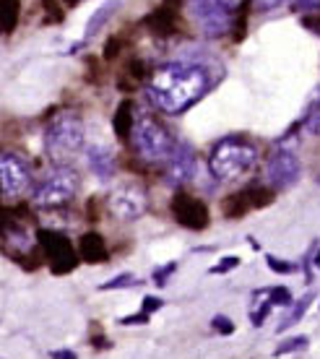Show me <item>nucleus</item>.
Instances as JSON below:
<instances>
[{
  "instance_id": "2eb2a0df",
  "label": "nucleus",
  "mask_w": 320,
  "mask_h": 359,
  "mask_svg": "<svg viewBox=\"0 0 320 359\" xmlns=\"http://www.w3.org/2000/svg\"><path fill=\"white\" fill-rule=\"evenodd\" d=\"M274 297H271V289H260L253 294V305H250V323L260 328V325L266 323L268 313L274 310Z\"/></svg>"
},
{
  "instance_id": "dca6fc26",
  "label": "nucleus",
  "mask_w": 320,
  "mask_h": 359,
  "mask_svg": "<svg viewBox=\"0 0 320 359\" xmlns=\"http://www.w3.org/2000/svg\"><path fill=\"white\" fill-rule=\"evenodd\" d=\"M112 126H115V133L120 135V138H128V135L133 133L135 117H133V107H131V102H123V104L117 107Z\"/></svg>"
},
{
  "instance_id": "473e14b6",
  "label": "nucleus",
  "mask_w": 320,
  "mask_h": 359,
  "mask_svg": "<svg viewBox=\"0 0 320 359\" xmlns=\"http://www.w3.org/2000/svg\"><path fill=\"white\" fill-rule=\"evenodd\" d=\"M180 3H182V0H167V6H169V8H175V6H180Z\"/></svg>"
},
{
  "instance_id": "b1692460",
  "label": "nucleus",
  "mask_w": 320,
  "mask_h": 359,
  "mask_svg": "<svg viewBox=\"0 0 320 359\" xmlns=\"http://www.w3.org/2000/svg\"><path fill=\"white\" fill-rule=\"evenodd\" d=\"M237 266H240V258H237V255H224L222 263H216L213 269H208V273H227V271L237 269Z\"/></svg>"
},
{
  "instance_id": "6ab92c4d",
  "label": "nucleus",
  "mask_w": 320,
  "mask_h": 359,
  "mask_svg": "<svg viewBox=\"0 0 320 359\" xmlns=\"http://www.w3.org/2000/svg\"><path fill=\"white\" fill-rule=\"evenodd\" d=\"M81 250L86 255V261H91V263H97L105 258V243H102L99 234H86V237L81 240Z\"/></svg>"
},
{
  "instance_id": "9d476101",
  "label": "nucleus",
  "mask_w": 320,
  "mask_h": 359,
  "mask_svg": "<svg viewBox=\"0 0 320 359\" xmlns=\"http://www.w3.org/2000/svg\"><path fill=\"white\" fill-rule=\"evenodd\" d=\"M196 177V154H193V146L187 141H178L175 144V151L169 154L167 159V180L169 188H182L185 182Z\"/></svg>"
},
{
  "instance_id": "f257e3e1",
  "label": "nucleus",
  "mask_w": 320,
  "mask_h": 359,
  "mask_svg": "<svg viewBox=\"0 0 320 359\" xmlns=\"http://www.w3.org/2000/svg\"><path fill=\"white\" fill-rule=\"evenodd\" d=\"M216 76L208 63L201 60H172L159 65L146 83V97L167 115H182L198 104L216 86Z\"/></svg>"
},
{
  "instance_id": "a878e982",
  "label": "nucleus",
  "mask_w": 320,
  "mask_h": 359,
  "mask_svg": "<svg viewBox=\"0 0 320 359\" xmlns=\"http://www.w3.org/2000/svg\"><path fill=\"white\" fill-rule=\"evenodd\" d=\"M213 325V331L216 333H222V336H229V333H234V323H232L229 318H224V315H216L211 320Z\"/></svg>"
},
{
  "instance_id": "423d86ee",
  "label": "nucleus",
  "mask_w": 320,
  "mask_h": 359,
  "mask_svg": "<svg viewBox=\"0 0 320 359\" xmlns=\"http://www.w3.org/2000/svg\"><path fill=\"white\" fill-rule=\"evenodd\" d=\"M79 188L81 180L71 167H55L45 180H39L32 198L39 208H60L65 203H71Z\"/></svg>"
},
{
  "instance_id": "0eeeda50",
  "label": "nucleus",
  "mask_w": 320,
  "mask_h": 359,
  "mask_svg": "<svg viewBox=\"0 0 320 359\" xmlns=\"http://www.w3.org/2000/svg\"><path fill=\"white\" fill-rule=\"evenodd\" d=\"M107 206L120 222H135V219H141L149 211V193L138 182H125V185H120V188L109 193Z\"/></svg>"
},
{
  "instance_id": "393cba45",
  "label": "nucleus",
  "mask_w": 320,
  "mask_h": 359,
  "mask_svg": "<svg viewBox=\"0 0 320 359\" xmlns=\"http://www.w3.org/2000/svg\"><path fill=\"white\" fill-rule=\"evenodd\" d=\"M266 263H268V269L276 271V273H292V271H297L294 263H286V261H281V258H274V255H268Z\"/></svg>"
},
{
  "instance_id": "5701e85b",
  "label": "nucleus",
  "mask_w": 320,
  "mask_h": 359,
  "mask_svg": "<svg viewBox=\"0 0 320 359\" xmlns=\"http://www.w3.org/2000/svg\"><path fill=\"white\" fill-rule=\"evenodd\" d=\"M307 349V336H294V339H286L284 344L276 346V357H284V354H294V351Z\"/></svg>"
},
{
  "instance_id": "1a4fd4ad",
  "label": "nucleus",
  "mask_w": 320,
  "mask_h": 359,
  "mask_svg": "<svg viewBox=\"0 0 320 359\" xmlns=\"http://www.w3.org/2000/svg\"><path fill=\"white\" fill-rule=\"evenodd\" d=\"M0 185H3V196L8 198L24 196L32 188V170L18 154H3V159H0Z\"/></svg>"
},
{
  "instance_id": "20e7f679",
  "label": "nucleus",
  "mask_w": 320,
  "mask_h": 359,
  "mask_svg": "<svg viewBox=\"0 0 320 359\" xmlns=\"http://www.w3.org/2000/svg\"><path fill=\"white\" fill-rule=\"evenodd\" d=\"M131 144H133L135 154L141 156L143 162H164V159H169V154L175 151L178 141H172L167 128L161 126L154 115L138 112L133 133H131Z\"/></svg>"
},
{
  "instance_id": "f8f14e48",
  "label": "nucleus",
  "mask_w": 320,
  "mask_h": 359,
  "mask_svg": "<svg viewBox=\"0 0 320 359\" xmlns=\"http://www.w3.org/2000/svg\"><path fill=\"white\" fill-rule=\"evenodd\" d=\"M172 208H175V216H178L180 224L190 226V229H204V226L208 224V211H206V206L198 198L178 196L175 203H172Z\"/></svg>"
},
{
  "instance_id": "f03ea898",
  "label": "nucleus",
  "mask_w": 320,
  "mask_h": 359,
  "mask_svg": "<svg viewBox=\"0 0 320 359\" xmlns=\"http://www.w3.org/2000/svg\"><path fill=\"white\" fill-rule=\"evenodd\" d=\"M258 164V149L242 135H227L213 146L208 170L216 182H234Z\"/></svg>"
},
{
  "instance_id": "ddd939ff",
  "label": "nucleus",
  "mask_w": 320,
  "mask_h": 359,
  "mask_svg": "<svg viewBox=\"0 0 320 359\" xmlns=\"http://www.w3.org/2000/svg\"><path fill=\"white\" fill-rule=\"evenodd\" d=\"M86 164H89V170L94 172L99 180H112L115 177V172H117L115 154L102 144L86 146Z\"/></svg>"
},
{
  "instance_id": "412c9836",
  "label": "nucleus",
  "mask_w": 320,
  "mask_h": 359,
  "mask_svg": "<svg viewBox=\"0 0 320 359\" xmlns=\"http://www.w3.org/2000/svg\"><path fill=\"white\" fill-rule=\"evenodd\" d=\"M302 126H305V130H307V133L320 135V94L315 97V102L310 104V109H307Z\"/></svg>"
},
{
  "instance_id": "2f4dec72",
  "label": "nucleus",
  "mask_w": 320,
  "mask_h": 359,
  "mask_svg": "<svg viewBox=\"0 0 320 359\" xmlns=\"http://www.w3.org/2000/svg\"><path fill=\"white\" fill-rule=\"evenodd\" d=\"M312 263H315V266L320 269V248H318V252H315V258H312Z\"/></svg>"
},
{
  "instance_id": "7c9ffc66",
  "label": "nucleus",
  "mask_w": 320,
  "mask_h": 359,
  "mask_svg": "<svg viewBox=\"0 0 320 359\" xmlns=\"http://www.w3.org/2000/svg\"><path fill=\"white\" fill-rule=\"evenodd\" d=\"M53 359H79V357L71 349H60V351H53Z\"/></svg>"
},
{
  "instance_id": "7ed1b4c3",
  "label": "nucleus",
  "mask_w": 320,
  "mask_h": 359,
  "mask_svg": "<svg viewBox=\"0 0 320 359\" xmlns=\"http://www.w3.org/2000/svg\"><path fill=\"white\" fill-rule=\"evenodd\" d=\"M86 133L84 123L73 112H58L45 128V151L55 167H68V164L84 151Z\"/></svg>"
},
{
  "instance_id": "f3484780",
  "label": "nucleus",
  "mask_w": 320,
  "mask_h": 359,
  "mask_svg": "<svg viewBox=\"0 0 320 359\" xmlns=\"http://www.w3.org/2000/svg\"><path fill=\"white\" fill-rule=\"evenodd\" d=\"M18 18H21V0H3L0 3V27L6 34L16 29Z\"/></svg>"
},
{
  "instance_id": "bb28decb",
  "label": "nucleus",
  "mask_w": 320,
  "mask_h": 359,
  "mask_svg": "<svg viewBox=\"0 0 320 359\" xmlns=\"http://www.w3.org/2000/svg\"><path fill=\"white\" fill-rule=\"evenodd\" d=\"M175 269H178L175 263H164L161 269L154 271V281H156L159 287H164V284H167V276H172V271H175Z\"/></svg>"
},
{
  "instance_id": "9b49d317",
  "label": "nucleus",
  "mask_w": 320,
  "mask_h": 359,
  "mask_svg": "<svg viewBox=\"0 0 320 359\" xmlns=\"http://www.w3.org/2000/svg\"><path fill=\"white\" fill-rule=\"evenodd\" d=\"M39 243L45 248L47 258L53 263L55 271H71L73 269V250H71V243L62 237L60 232H39Z\"/></svg>"
},
{
  "instance_id": "4be33fe9",
  "label": "nucleus",
  "mask_w": 320,
  "mask_h": 359,
  "mask_svg": "<svg viewBox=\"0 0 320 359\" xmlns=\"http://www.w3.org/2000/svg\"><path fill=\"white\" fill-rule=\"evenodd\" d=\"M128 287H138V278H135L133 273H117L115 278L105 281L99 289H102V292H112V289H128Z\"/></svg>"
},
{
  "instance_id": "c85d7f7f",
  "label": "nucleus",
  "mask_w": 320,
  "mask_h": 359,
  "mask_svg": "<svg viewBox=\"0 0 320 359\" xmlns=\"http://www.w3.org/2000/svg\"><path fill=\"white\" fill-rule=\"evenodd\" d=\"M286 0H255V6H258L260 11H276L281 8Z\"/></svg>"
},
{
  "instance_id": "4468645a",
  "label": "nucleus",
  "mask_w": 320,
  "mask_h": 359,
  "mask_svg": "<svg viewBox=\"0 0 320 359\" xmlns=\"http://www.w3.org/2000/svg\"><path fill=\"white\" fill-rule=\"evenodd\" d=\"M120 6H123V0H105V3H102V6H99L94 13H91L89 24H86V32H84V39L89 42V39L97 34L99 29H105L107 24H109V18L117 13V8H120Z\"/></svg>"
},
{
  "instance_id": "6e6552de",
  "label": "nucleus",
  "mask_w": 320,
  "mask_h": 359,
  "mask_svg": "<svg viewBox=\"0 0 320 359\" xmlns=\"http://www.w3.org/2000/svg\"><path fill=\"white\" fill-rule=\"evenodd\" d=\"M266 175H268V185L274 190H289L302 177V162L294 154V149H289V146H276V151L268 159Z\"/></svg>"
},
{
  "instance_id": "cd10ccee",
  "label": "nucleus",
  "mask_w": 320,
  "mask_h": 359,
  "mask_svg": "<svg viewBox=\"0 0 320 359\" xmlns=\"http://www.w3.org/2000/svg\"><path fill=\"white\" fill-rule=\"evenodd\" d=\"M161 305H164V302H161L159 297H146V299H143V305H141V313L154 315L156 310H161Z\"/></svg>"
},
{
  "instance_id": "a211bd4d",
  "label": "nucleus",
  "mask_w": 320,
  "mask_h": 359,
  "mask_svg": "<svg viewBox=\"0 0 320 359\" xmlns=\"http://www.w3.org/2000/svg\"><path fill=\"white\" fill-rule=\"evenodd\" d=\"M310 302H312V294L300 297V299H297V302H294V305L289 307V313H286L284 318H281V323H279V333L300 323V320L305 318V313H307V307H310Z\"/></svg>"
},
{
  "instance_id": "c756f323",
  "label": "nucleus",
  "mask_w": 320,
  "mask_h": 359,
  "mask_svg": "<svg viewBox=\"0 0 320 359\" xmlns=\"http://www.w3.org/2000/svg\"><path fill=\"white\" fill-rule=\"evenodd\" d=\"M294 6H297L300 11H318L320 0H294Z\"/></svg>"
},
{
  "instance_id": "aec40b11",
  "label": "nucleus",
  "mask_w": 320,
  "mask_h": 359,
  "mask_svg": "<svg viewBox=\"0 0 320 359\" xmlns=\"http://www.w3.org/2000/svg\"><path fill=\"white\" fill-rule=\"evenodd\" d=\"M149 27H152L156 34H172V29H175V21H172V16H169V8L156 11V13L149 18Z\"/></svg>"
},
{
  "instance_id": "72a5a7b5",
  "label": "nucleus",
  "mask_w": 320,
  "mask_h": 359,
  "mask_svg": "<svg viewBox=\"0 0 320 359\" xmlns=\"http://www.w3.org/2000/svg\"><path fill=\"white\" fill-rule=\"evenodd\" d=\"M318 185H320V175H318Z\"/></svg>"
},
{
  "instance_id": "39448f33",
  "label": "nucleus",
  "mask_w": 320,
  "mask_h": 359,
  "mask_svg": "<svg viewBox=\"0 0 320 359\" xmlns=\"http://www.w3.org/2000/svg\"><path fill=\"white\" fill-rule=\"evenodd\" d=\"M187 13L206 36L229 34L234 24V0H185Z\"/></svg>"
}]
</instances>
